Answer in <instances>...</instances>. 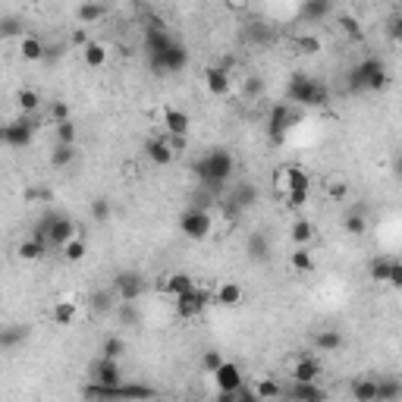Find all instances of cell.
I'll use <instances>...</instances> for the list:
<instances>
[{
	"instance_id": "1",
	"label": "cell",
	"mask_w": 402,
	"mask_h": 402,
	"mask_svg": "<svg viewBox=\"0 0 402 402\" xmlns=\"http://www.w3.org/2000/svg\"><path fill=\"white\" fill-rule=\"evenodd\" d=\"M192 170H195V179H198L208 192H220V189L230 182L233 173H236V161H233V154L226 148H214L204 157H198Z\"/></svg>"
},
{
	"instance_id": "2",
	"label": "cell",
	"mask_w": 402,
	"mask_h": 402,
	"mask_svg": "<svg viewBox=\"0 0 402 402\" xmlns=\"http://www.w3.org/2000/svg\"><path fill=\"white\" fill-rule=\"evenodd\" d=\"M387 82H390L387 67H383V60H377V57L362 60V63H355V67L346 73V91H352V95H358V91H383Z\"/></svg>"
},
{
	"instance_id": "3",
	"label": "cell",
	"mask_w": 402,
	"mask_h": 402,
	"mask_svg": "<svg viewBox=\"0 0 402 402\" xmlns=\"http://www.w3.org/2000/svg\"><path fill=\"white\" fill-rule=\"evenodd\" d=\"M286 97L298 107H324L330 101V88L308 73H292L286 82Z\"/></svg>"
},
{
	"instance_id": "4",
	"label": "cell",
	"mask_w": 402,
	"mask_h": 402,
	"mask_svg": "<svg viewBox=\"0 0 402 402\" xmlns=\"http://www.w3.org/2000/svg\"><path fill=\"white\" fill-rule=\"evenodd\" d=\"M211 226H214V220H211L208 208H201V204L182 211V217H179V233H182L186 239H195V242L208 239L211 236Z\"/></svg>"
},
{
	"instance_id": "5",
	"label": "cell",
	"mask_w": 402,
	"mask_h": 402,
	"mask_svg": "<svg viewBox=\"0 0 402 402\" xmlns=\"http://www.w3.org/2000/svg\"><path fill=\"white\" fill-rule=\"evenodd\" d=\"M35 129H38V123L32 119V113H23L19 119H13V123H7L3 126V145L7 148H29L32 145V139H35Z\"/></svg>"
},
{
	"instance_id": "6",
	"label": "cell",
	"mask_w": 402,
	"mask_h": 402,
	"mask_svg": "<svg viewBox=\"0 0 402 402\" xmlns=\"http://www.w3.org/2000/svg\"><path fill=\"white\" fill-rule=\"evenodd\" d=\"M148 283H145V276L139 270H119L113 276V292H117L119 302H139L145 296Z\"/></svg>"
},
{
	"instance_id": "7",
	"label": "cell",
	"mask_w": 402,
	"mask_h": 402,
	"mask_svg": "<svg viewBox=\"0 0 402 402\" xmlns=\"http://www.w3.org/2000/svg\"><path fill=\"white\" fill-rule=\"evenodd\" d=\"M211 377H214V383H217V390H220V399H224V402L236 399L239 387L246 383V377H242V368H239L236 362H224V365L217 368Z\"/></svg>"
},
{
	"instance_id": "8",
	"label": "cell",
	"mask_w": 402,
	"mask_h": 402,
	"mask_svg": "<svg viewBox=\"0 0 402 402\" xmlns=\"http://www.w3.org/2000/svg\"><path fill=\"white\" fill-rule=\"evenodd\" d=\"M298 117H302V113H298L296 107L274 104V107H270V113H268V132H270V139H274V142H280V139H283V135L298 123Z\"/></svg>"
},
{
	"instance_id": "9",
	"label": "cell",
	"mask_w": 402,
	"mask_h": 402,
	"mask_svg": "<svg viewBox=\"0 0 402 402\" xmlns=\"http://www.w3.org/2000/svg\"><path fill=\"white\" fill-rule=\"evenodd\" d=\"M211 302H214V296H211L208 289H198V286H195L192 292L176 298V314L182 320H192V318H198V314H204V308H208Z\"/></svg>"
},
{
	"instance_id": "10",
	"label": "cell",
	"mask_w": 402,
	"mask_h": 402,
	"mask_svg": "<svg viewBox=\"0 0 402 402\" xmlns=\"http://www.w3.org/2000/svg\"><path fill=\"white\" fill-rule=\"evenodd\" d=\"M258 189L252 186V182H242V186H236L230 192V198L224 201V214H230V217H239L242 211H248V208H255L258 204Z\"/></svg>"
},
{
	"instance_id": "11",
	"label": "cell",
	"mask_w": 402,
	"mask_h": 402,
	"mask_svg": "<svg viewBox=\"0 0 402 402\" xmlns=\"http://www.w3.org/2000/svg\"><path fill=\"white\" fill-rule=\"evenodd\" d=\"M186 67H189V51L182 41H176V38H173V45L164 51V57L157 60V63H151L154 73H182Z\"/></svg>"
},
{
	"instance_id": "12",
	"label": "cell",
	"mask_w": 402,
	"mask_h": 402,
	"mask_svg": "<svg viewBox=\"0 0 402 402\" xmlns=\"http://www.w3.org/2000/svg\"><path fill=\"white\" fill-rule=\"evenodd\" d=\"M91 380H95V383H110V387H119V383H123V368H119V358L101 355L95 365H91Z\"/></svg>"
},
{
	"instance_id": "13",
	"label": "cell",
	"mask_w": 402,
	"mask_h": 402,
	"mask_svg": "<svg viewBox=\"0 0 402 402\" xmlns=\"http://www.w3.org/2000/svg\"><path fill=\"white\" fill-rule=\"evenodd\" d=\"M204 88L211 91L214 97H224V95H230V88H233V79H230V69L220 63V67H208L204 69Z\"/></svg>"
},
{
	"instance_id": "14",
	"label": "cell",
	"mask_w": 402,
	"mask_h": 402,
	"mask_svg": "<svg viewBox=\"0 0 402 402\" xmlns=\"http://www.w3.org/2000/svg\"><path fill=\"white\" fill-rule=\"evenodd\" d=\"M333 10L330 0H302L298 3V16H302V23H324Z\"/></svg>"
},
{
	"instance_id": "15",
	"label": "cell",
	"mask_w": 402,
	"mask_h": 402,
	"mask_svg": "<svg viewBox=\"0 0 402 402\" xmlns=\"http://www.w3.org/2000/svg\"><path fill=\"white\" fill-rule=\"evenodd\" d=\"M145 154H148V161L151 164H157V167H167L176 157V151H173V145H170V139H151L148 145H145Z\"/></svg>"
},
{
	"instance_id": "16",
	"label": "cell",
	"mask_w": 402,
	"mask_h": 402,
	"mask_svg": "<svg viewBox=\"0 0 402 402\" xmlns=\"http://www.w3.org/2000/svg\"><path fill=\"white\" fill-rule=\"evenodd\" d=\"M283 396H289V399H302V402H318V399H324V390H320L314 380H292V387L286 390Z\"/></svg>"
},
{
	"instance_id": "17",
	"label": "cell",
	"mask_w": 402,
	"mask_h": 402,
	"mask_svg": "<svg viewBox=\"0 0 402 402\" xmlns=\"http://www.w3.org/2000/svg\"><path fill=\"white\" fill-rule=\"evenodd\" d=\"M69 239H75V224L69 220L67 214H60L57 220H54V226H51V246L63 248Z\"/></svg>"
},
{
	"instance_id": "18",
	"label": "cell",
	"mask_w": 402,
	"mask_h": 402,
	"mask_svg": "<svg viewBox=\"0 0 402 402\" xmlns=\"http://www.w3.org/2000/svg\"><path fill=\"white\" fill-rule=\"evenodd\" d=\"M19 54H23V60H29V63H38V60L47 57V45L35 35H23L19 38Z\"/></svg>"
},
{
	"instance_id": "19",
	"label": "cell",
	"mask_w": 402,
	"mask_h": 402,
	"mask_svg": "<svg viewBox=\"0 0 402 402\" xmlns=\"http://www.w3.org/2000/svg\"><path fill=\"white\" fill-rule=\"evenodd\" d=\"M276 176H280V186L283 189H305L308 192V186H311V176H308L302 167H286V170H280Z\"/></svg>"
},
{
	"instance_id": "20",
	"label": "cell",
	"mask_w": 402,
	"mask_h": 402,
	"mask_svg": "<svg viewBox=\"0 0 402 402\" xmlns=\"http://www.w3.org/2000/svg\"><path fill=\"white\" fill-rule=\"evenodd\" d=\"M25 340H29V327H23V324H10V327L0 330V349L3 352H13Z\"/></svg>"
},
{
	"instance_id": "21",
	"label": "cell",
	"mask_w": 402,
	"mask_h": 402,
	"mask_svg": "<svg viewBox=\"0 0 402 402\" xmlns=\"http://www.w3.org/2000/svg\"><path fill=\"white\" fill-rule=\"evenodd\" d=\"M164 126H167V135H186L189 126H192V119H189L186 110H176V107H170V110L164 113Z\"/></svg>"
},
{
	"instance_id": "22",
	"label": "cell",
	"mask_w": 402,
	"mask_h": 402,
	"mask_svg": "<svg viewBox=\"0 0 402 402\" xmlns=\"http://www.w3.org/2000/svg\"><path fill=\"white\" fill-rule=\"evenodd\" d=\"M47 248H51V242H47V239L29 236L23 246H19V258H23V261H41L47 255Z\"/></svg>"
},
{
	"instance_id": "23",
	"label": "cell",
	"mask_w": 402,
	"mask_h": 402,
	"mask_svg": "<svg viewBox=\"0 0 402 402\" xmlns=\"http://www.w3.org/2000/svg\"><path fill=\"white\" fill-rule=\"evenodd\" d=\"M192 289H195V283H192V276L189 274H167L164 276V292L167 296L179 298V296H186V292H192Z\"/></svg>"
},
{
	"instance_id": "24",
	"label": "cell",
	"mask_w": 402,
	"mask_h": 402,
	"mask_svg": "<svg viewBox=\"0 0 402 402\" xmlns=\"http://www.w3.org/2000/svg\"><path fill=\"white\" fill-rule=\"evenodd\" d=\"M352 399L355 402H377V377H362L352 383Z\"/></svg>"
},
{
	"instance_id": "25",
	"label": "cell",
	"mask_w": 402,
	"mask_h": 402,
	"mask_svg": "<svg viewBox=\"0 0 402 402\" xmlns=\"http://www.w3.org/2000/svg\"><path fill=\"white\" fill-rule=\"evenodd\" d=\"M246 252L252 261H268L270 258V242L264 233H252V236L246 239Z\"/></svg>"
},
{
	"instance_id": "26",
	"label": "cell",
	"mask_w": 402,
	"mask_h": 402,
	"mask_svg": "<svg viewBox=\"0 0 402 402\" xmlns=\"http://www.w3.org/2000/svg\"><path fill=\"white\" fill-rule=\"evenodd\" d=\"M75 16H79V23H82V25H91V23H101V19H104V16H107V7L101 3V0H85Z\"/></svg>"
},
{
	"instance_id": "27",
	"label": "cell",
	"mask_w": 402,
	"mask_h": 402,
	"mask_svg": "<svg viewBox=\"0 0 402 402\" xmlns=\"http://www.w3.org/2000/svg\"><path fill=\"white\" fill-rule=\"evenodd\" d=\"M314 346H318L320 352H340V349H343V333H340V330H333V327L320 330V333L314 336Z\"/></svg>"
},
{
	"instance_id": "28",
	"label": "cell",
	"mask_w": 402,
	"mask_h": 402,
	"mask_svg": "<svg viewBox=\"0 0 402 402\" xmlns=\"http://www.w3.org/2000/svg\"><path fill=\"white\" fill-rule=\"evenodd\" d=\"M214 302L217 305H226V308H236L239 302H242V289H239V283H220L214 292Z\"/></svg>"
},
{
	"instance_id": "29",
	"label": "cell",
	"mask_w": 402,
	"mask_h": 402,
	"mask_svg": "<svg viewBox=\"0 0 402 402\" xmlns=\"http://www.w3.org/2000/svg\"><path fill=\"white\" fill-rule=\"evenodd\" d=\"M320 377V362L318 358H298L292 368V380H318Z\"/></svg>"
},
{
	"instance_id": "30",
	"label": "cell",
	"mask_w": 402,
	"mask_h": 402,
	"mask_svg": "<svg viewBox=\"0 0 402 402\" xmlns=\"http://www.w3.org/2000/svg\"><path fill=\"white\" fill-rule=\"evenodd\" d=\"M402 396V380L396 377H377V402H390Z\"/></svg>"
},
{
	"instance_id": "31",
	"label": "cell",
	"mask_w": 402,
	"mask_h": 402,
	"mask_svg": "<svg viewBox=\"0 0 402 402\" xmlns=\"http://www.w3.org/2000/svg\"><path fill=\"white\" fill-rule=\"evenodd\" d=\"M75 314H79V308H75V302H57L51 311V320L57 324V327H69L75 320Z\"/></svg>"
},
{
	"instance_id": "32",
	"label": "cell",
	"mask_w": 402,
	"mask_h": 402,
	"mask_svg": "<svg viewBox=\"0 0 402 402\" xmlns=\"http://www.w3.org/2000/svg\"><path fill=\"white\" fill-rule=\"evenodd\" d=\"M289 239L296 242V246H311L314 224H311V220H296V224L289 226Z\"/></svg>"
},
{
	"instance_id": "33",
	"label": "cell",
	"mask_w": 402,
	"mask_h": 402,
	"mask_svg": "<svg viewBox=\"0 0 402 402\" xmlns=\"http://www.w3.org/2000/svg\"><path fill=\"white\" fill-rule=\"evenodd\" d=\"M54 132H57V142H63V145H75V139H79V126H75L73 117L54 123Z\"/></svg>"
},
{
	"instance_id": "34",
	"label": "cell",
	"mask_w": 402,
	"mask_h": 402,
	"mask_svg": "<svg viewBox=\"0 0 402 402\" xmlns=\"http://www.w3.org/2000/svg\"><path fill=\"white\" fill-rule=\"evenodd\" d=\"M289 264H292V270H298V274H311V270H314V258H311V252H308V246H296Z\"/></svg>"
},
{
	"instance_id": "35",
	"label": "cell",
	"mask_w": 402,
	"mask_h": 402,
	"mask_svg": "<svg viewBox=\"0 0 402 402\" xmlns=\"http://www.w3.org/2000/svg\"><path fill=\"white\" fill-rule=\"evenodd\" d=\"M73 161H75V145H63V142H57V148L51 151V167L63 170V167H69Z\"/></svg>"
},
{
	"instance_id": "36",
	"label": "cell",
	"mask_w": 402,
	"mask_h": 402,
	"mask_svg": "<svg viewBox=\"0 0 402 402\" xmlns=\"http://www.w3.org/2000/svg\"><path fill=\"white\" fill-rule=\"evenodd\" d=\"M82 57L88 67H104L107 63V47L101 45V41H88V45L82 47Z\"/></svg>"
},
{
	"instance_id": "37",
	"label": "cell",
	"mask_w": 402,
	"mask_h": 402,
	"mask_svg": "<svg viewBox=\"0 0 402 402\" xmlns=\"http://www.w3.org/2000/svg\"><path fill=\"white\" fill-rule=\"evenodd\" d=\"M343 230L349 233V236H365V233H368V220H365V214H362V211H352V214H346Z\"/></svg>"
},
{
	"instance_id": "38",
	"label": "cell",
	"mask_w": 402,
	"mask_h": 402,
	"mask_svg": "<svg viewBox=\"0 0 402 402\" xmlns=\"http://www.w3.org/2000/svg\"><path fill=\"white\" fill-rule=\"evenodd\" d=\"M123 352H126V340H123V336H104V340H101V355L123 358Z\"/></svg>"
},
{
	"instance_id": "39",
	"label": "cell",
	"mask_w": 402,
	"mask_h": 402,
	"mask_svg": "<svg viewBox=\"0 0 402 402\" xmlns=\"http://www.w3.org/2000/svg\"><path fill=\"white\" fill-rule=\"evenodd\" d=\"M110 214H113L110 198H95V201H91V220H95V224L104 226L107 220H110Z\"/></svg>"
},
{
	"instance_id": "40",
	"label": "cell",
	"mask_w": 402,
	"mask_h": 402,
	"mask_svg": "<svg viewBox=\"0 0 402 402\" xmlns=\"http://www.w3.org/2000/svg\"><path fill=\"white\" fill-rule=\"evenodd\" d=\"M286 390L276 383V380H258V387H255V396L258 399H280Z\"/></svg>"
},
{
	"instance_id": "41",
	"label": "cell",
	"mask_w": 402,
	"mask_h": 402,
	"mask_svg": "<svg viewBox=\"0 0 402 402\" xmlns=\"http://www.w3.org/2000/svg\"><path fill=\"white\" fill-rule=\"evenodd\" d=\"M16 101H19V110L23 113H35L38 107H41V95H38L35 88H23Z\"/></svg>"
},
{
	"instance_id": "42",
	"label": "cell",
	"mask_w": 402,
	"mask_h": 402,
	"mask_svg": "<svg viewBox=\"0 0 402 402\" xmlns=\"http://www.w3.org/2000/svg\"><path fill=\"white\" fill-rule=\"evenodd\" d=\"M85 255H88V246H85V239H69L67 246H63V258L67 261H82Z\"/></svg>"
},
{
	"instance_id": "43",
	"label": "cell",
	"mask_w": 402,
	"mask_h": 402,
	"mask_svg": "<svg viewBox=\"0 0 402 402\" xmlns=\"http://www.w3.org/2000/svg\"><path fill=\"white\" fill-rule=\"evenodd\" d=\"M390 264H393V258H374L371 261V280L374 283H387L390 280Z\"/></svg>"
},
{
	"instance_id": "44",
	"label": "cell",
	"mask_w": 402,
	"mask_h": 402,
	"mask_svg": "<svg viewBox=\"0 0 402 402\" xmlns=\"http://www.w3.org/2000/svg\"><path fill=\"white\" fill-rule=\"evenodd\" d=\"M119 393H123V399H151V396H157L151 387H142V383H123L119 387Z\"/></svg>"
},
{
	"instance_id": "45",
	"label": "cell",
	"mask_w": 402,
	"mask_h": 402,
	"mask_svg": "<svg viewBox=\"0 0 402 402\" xmlns=\"http://www.w3.org/2000/svg\"><path fill=\"white\" fill-rule=\"evenodd\" d=\"M0 35L10 41V38H23L25 29H23V23H19L16 16H3V23H0Z\"/></svg>"
},
{
	"instance_id": "46",
	"label": "cell",
	"mask_w": 402,
	"mask_h": 402,
	"mask_svg": "<svg viewBox=\"0 0 402 402\" xmlns=\"http://www.w3.org/2000/svg\"><path fill=\"white\" fill-rule=\"evenodd\" d=\"M224 362H226V358H224V355H220V352H217V349H208V352H204V355H201V371H208V374H214V371H217V368L224 365Z\"/></svg>"
},
{
	"instance_id": "47",
	"label": "cell",
	"mask_w": 402,
	"mask_h": 402,
	"mask_svg": "<svg viewBox=\"0 0 402 402\" xmlns=\"http://www.w3.org/2000/svg\"><path fill=\"white\" fill-rule=\"evenodd\" d=\"M296 47H298L302 54H305V57H314V54L320 51V41H318L314 35H302V38L296 41Z\"/></svg>"
},
{
	"instance_id": "48",
	"label": "cell",
	"mask_w": 402,
	"mask_h": 402,
	"mask_svg": "<svg viewBox=\"0 0 402 402\" xmlns=\"http://www.w3.org/2000/svg\"><path fill=\"white\" fill-rule=\"evenodd\" d=\"M91 308H95V311H110L113 308V296L110 292H95V296H91Z\"/></svg>"
},
{
	"instance_id": "49",
	"label": "cell",
	"mask_w": 402,
	"mask_h": 402,
	"mask_svg": "<svg viewBox=\"0 0 402 402\" xmlns=\"http://www.w3.org/2000/svg\"><path fill=\"white\" fill-rule=\"evenodd\" d=\"M305 201H308L305 189H286V208H302Z\"/></svg>"
},
{
	"instance_id": "50",
	"label": "cell",
	"mask_w": 402,
	"mask_h": 402,
	"mask_svg": "<svg viewBox=\"0 0 402 402\" xmlns=\"http://www.w3.org/2000/svg\"><path fill=\"white\" fill-rule=\"evenodd\" d=\"M387 286H393V289H402V261H393V264H390Z\"/></svg>"
},
{
	"instance_id": "51",
	"label": "cell",
	"mask_w": 402,
	"mask_h": 402,
	"mask_svg": "<svg viewBox=\"0 0 402 402\" xmlns=\"http://www.w3.org/2000/svg\"><path fill=\"white\" fill-rule=\"evenodd\" d=\"M51 119H54V123H60V119H69L67 101H51Z\"/></svg>"
},
{
	"instance_id": "52",
	"label": "cell",
	"mask_w": 402,
	"mask_h": 402,
	"mask_svg": "<svg viewBox=\"0 0 402 402\" xmlns=\"http://www.w3.org/2000/svg\"><path fill=\"white\" fill-rule=\"evenodd\" d=\"M340 25H343V32H346V35H352V38H362V25H358L355 19H349V16H343V19H340Z\"/></svg>"
},
{
	"instance_id": "53",
	"label": "cell",
	"mask_w": 402,
	"mask_h": 402,
	"mask_svg": "<svg viewBox=\"0 0 402 402\" xmlns=\"http://www.w3.org/2000/svg\"><path fill=\"white\" fill-rule=\"evenodd\" d=\"M248 38H255V41H270V32L264 29L261 23H255L252 29H248Z\"/></svg>"
},
{
	"instance_id": "54",
	"label": "cell",
	"mask_w": 402,
	"mask_h": 402,
	"mask_svg": "<svg viewBox=\"0 0 402 402\" xmlns=\"http://www.w3.org/2000/svg\"><path fill=\"white\" fill-rule=\"evenodd\" d=\"M390 38H393L396 45L402 47V16H396L393 23H390Z\"/></svg>"
},
{
	"instance_id": "55",
	"label": "cell",
	"mask_w": 402,
	"mask_h": 402,
	"mask_svg": "<svg viewBox=\"0 0 402 402\" xmlns=\"http://www.w3.org/2000/svg\"><path fill=\"white\" fill-rule=\"evenodd\" d=\"M246 91L248 95H261V91H264V82H261L258 75H252V79H246Z\"/></svg>"
},
{
	"instance_id": "56",
	"label": "cell",
	"mask_w": 402,
	"mask_h": 402,
	"mask_svg": "<svg viewBox=\"0 0 402 402\" xmlns=\"http://www.w3.org/2000/svg\"><path fill=\"white\" fill-rule=\"evenodd\" d=\"M51 201V192H47V189H29V192H25V201Z\"/></svg>"
},
{
	"instance_id": "57",
	"label": "cell",
	"mask_w": 402,
	"mask_h": 402,
	"mask_svg": "<svg viewBox=\"0 0 402 402\" xmlns=\"http://www.w3.org/2000/svg\"><path fill=\"white\" fill-rule=\"evenodd\" d=\"M327 195H330V198H336V201L346 198V186H343V182H330V186H327Z\"/></svg>"
},
{
	"instance_id": "58",
	"label": "cell",
	"mask_w": 402,
	"mask_h": 402,
	"mask_svg": "<svg viewBox=\"0 0 402 402\" xmlns=\"http://www.w3.org/2000/svg\"><path fill=\"white\" fill-rule=\"evenodd\" d=\"M73 45L75 47H85V45H88V35H85V29H75L73 32Z\"/></svg>"
},
{
	"instance_id": "59",
	"label": "cell",
	"mask_w": 402,
	"mask_h": 402,
	"mask_svg": "<svg viewBox=\"0 0 402 402\" xmlns=\"http://www.w3.org/2000/svg\"><path fill=\"white\" fill-rule=\"evenodd\" d=\"M393 176H396V179H402V154L393 161Z\"/></svg>"
},
{
	"instance_id": "60",
	"label": "cell",
	"mask_w": 402,
	"mask_h": 402,
	"mask_svg": "<svg viewBox=\"0 0 402 402\" xmlns=\"http://www.w3.org/2000/svg\"><path fill=\"white\" fill-rule=\"evenodd\" d=\"M129 3H132V7H145V3H148V0H129Z\"/></svg>"
}]
</instances>
